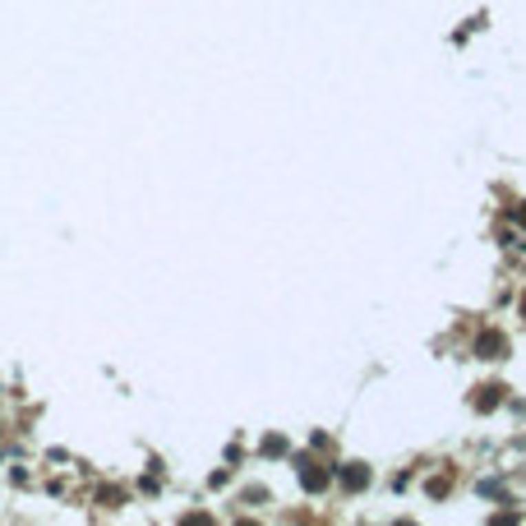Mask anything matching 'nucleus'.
Here are the masks:
<instances>
[{
    "instance_id": "1",
    "label": "nucleus",
    "mask_w": 526,
    "mask_h": 526,
    "mask_svg": "<svg viewBox=\"0 0 526 526\" xmlns=\"http://www.w3.org/2000/svg\"><path fill=\"white\" fill-rule=\"evenodd\" d=\"M503 351H508V341H503V333H494V328L476 337V356H480V360H498Z\"/></svg>"
},
{
    "instance_id": "2",
    "label": "nucleus",
    "mask_w": 526,
    "mask_h": 526,
    "mask_svg": "<svg viewBox=\"0 0 526 526\" xmlns=\"http://www.w3.org/2000/svg\"><path fill=\"white\" fill-rule=\"evenodd\" d=\"M341 485H346V490H365V485H370V471H365V466H341Z\"/></svg>"
},
{
    "instance_id": "3",
    "label": "nucleus",
    "mask_w": 526,
    "mask_h": 526,
    "mask_svg": "<svg viewBox=\"0 0 526 526\" xmlns=\"http://www.w3.org/2000/svg\"><path fill=\"white\" fill-rule=\"evenodd\" d=\"M300 485H305V490H324V485H328V471H319V466H305V471H300Z\"/></svg>"
},
{
    "instance_id": "4",
    "label": "nucleus",
    "mask_w": 526,
    "mask_h": 526,
    "mask_svg": "<svg viewBox=\"0 0 526 526\" xmlns=\"http://www.w3.org/2000/svg\"><path fill=\"white\" fill-rule=\"evenodd\" d=\"M498 397H503V388H480V397H476V411H494Z\"/></svg>"
},
{
    "instance_id": "5",
    "label": "nucleus",
    "mask_w": 526,
    "mask_h": 526,
    "mask_svg": "<svg viewBox=\"0 0 526 526\" xmlns=\"http://www.w3.org/2000/svg\"><path fill=\"white\" fill-rule=\"evenodd\" d=\"M517 227H526V203H522V208H517Z\"/></svg>"
},
{
    "instance_id": "6",
    "label": "nucleus",
    "mask_w": 526,
    "mask_h": 526,
    "mask_svg": "<svg viewBox=\"0 0 526 526\" xmlns=\"http://www.w3.org/2000/svg\"><path fill=\"white\" fill-rule=\"evenodd\" d=\"M522 314H526V300H522Z\"/></svg>"
}]
</instances>
